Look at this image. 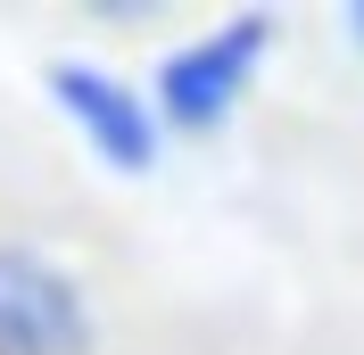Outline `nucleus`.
<instances>
[{"label": "nucleus", "instance_id": "f03ea898", "mask_svg": "<svg viewBox=\"0 0 364 355\" xmlns=\"http://www.w3.org/2000/svg\"><path fill=\"white\" fill-rule=\"evenodd\" d=\"M273 33H282V25H273L265 9H249V17L215 25L207 42L174 50V58L158 67V108L174 116L182 133H207V124H224V116H232V99L249 91V75L265 67Z\"/></svg>", "mask_w": 364, "mask_h": 355}, {"label": "nucleus", "instance_id": "7ed1b4c3", "mask_svg": "<svg viewBox=\"0 0 364 355\" xmlns=\"http://www.w3.org/2000/svg\"><path fill=\"white\" fill-rule=\"evenodd\" d=\"M50 91H58V108L75 116V133L108 157L116 174H149V165H158V116H149V99H141L133 83H116L108 67L58 58V67H50Z\"/></svg>", "mask_w": 364, "mask_h": 355}, {"label": "nucleus", "instance_id": "f257e3e1", "mask_svg": "<svg viewBox=\"0 0 364 355\" xmlns=\"http://www.w3.org/2000/svg\"><path fill=\"white\" fill-rule=\"evenodd\" d=\"M0 355H91L83 281L25 240H0Z\"/></svg>", "mask_w": 364, "mask_h": 355}, {"label": "nucleus", "instance_id": "20e7f679", "mask_svg": "<svg viewBox=\"0 0 364 355\" xmlns=\"http://www.w3.org/2000/svg\"><path fill=\"white\" fill-rule=\"evenodd\" d=\"M348 33H364V0H356V9H348Z\"/></svg>", "mask_w": 364, "mask_h": 355}]
</instances>
